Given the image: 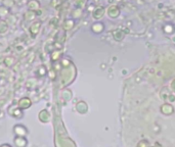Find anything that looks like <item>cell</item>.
I'll list each match as a JSON object with an SVG mask.
<instances>
[{
	"instance_id": "cell-11",
	"label": "cell",
	"mask_w": 175,
	"mask_h": 147,
	"mask_svg": "<svg viewBox=\"0 0 175 147\" xmlns=\"http://www.w3.org/2000/svg\"><path fill=\"white\" fill-rule=\"evenodd\" d=\"M0 20H1V19H0Z\"/></svg>"
},
{
	"instance_id": "cell-10",
	"label": "cell",
	"mask_w": 175,
	"mask_h": 147,
	"mask_svg": "<svg viewBox=\"0 0 175 147\" xmlns=\"http://www.w3.org/2000/svg\"><path fill=\"white\" fill-rule=\"evenodd\" d=\"M58 54H60V52L58 51H53L52 52V54H51V59L52 60H55V59H57V56H58Z\"/></svg>"
},
{
	"instance_id": "cell-4",
	"label": "cell",
	"mask_w": 175,
	"mask_h": 147,
	"mask_svg": "<svg viewBox=\"0 0 175 147\" xmlns=\"http://www.w3.org/2000/svg\"><path fill=\"white\" fill-rule=\"evenodd\" d=\"M32 102L30 100V98H28V97H24V98H21L19 100V103H17V106L20 108H22V109H27L31 106Z\"/></svg>"
},
{
	"instance_id": "cell-6",
	"label": "cell",
	"mask_w": 175,
	"mask_h": 147,
	"mask_svg": "<svg viewBox=\"0 0 175 147\" xmlns=\"http://www.w3.org/2000/svg\"><path fill=\"white\" fill-rule=\"evenodd\" d=\"M8 29H9V23L5 20H0V34L1 35L6 34Z\"/></svg>"
},
{
	"instance_id": "cell-1",
	"label": "cell",
	"mask_w": 175,
	"mask_h": 147,
	"mask_svg": "<svg viewBox=\"0 0 175 147\" xmlns=\"http://www.w3.org/2000/svg\"><path fill=\"white\" fill-rule=\"evenodd\" d=\"M42 27V23L40 20H37V22H34L31 23V26L29 27V32H30V35L32 37H36L38 34H39L40 30H41Z\"/></svg>"
},
{
	"instance_id": "cell-7",
	"label": "cell",
	"mask_w": 175,
	"mask_h": 147,
	"mask_svg": "<svg viewBox=\"0 0 175 147\" xmlns=\"http://www.w3.org/2000/svg\"><path fill=\"white\" fill-rule=\"evenodd\" d=\"M8 13H9V9L6 6H0V17L1 16H6Z\"/></svg>"
},
{
	"instance_id": "cell-8",
	"label": "cell",
	"mask_w": 175,
	"mask_h": 147,
	"mask_svg": "<svg viewBox=\"0 0 175 147\" xmlns=\"http://www.w3.org/2000/svg\"><path fill=\"white\" fill-rule=\"evenodd\" d=\"M13 63H14V58L13 56H8V57H6L4 59V63L6 64V66H13Z\"/></svg>"
},
{
	"instance_id": "cell-2",
	"label": "cell",
	"mask_w": 175,
	"mask_h": 147,
	"mask_svg": "<svg viewBox=\"0 0 175 147\" xmlns=\"http://www.w3.org/2000/svg\"><path fill=\"white\" fill-rule=\"evenodd\" d=\"M8 113H10V116L16 117V119H21L23 117L22 108H20L19 106H14V105H11V106L8 108Z\"/></svg>"
},
{
	"instance_id": "cell-3",
	"label": "cell",
	"mask_w": 175,
	"mask_h": 147,
	"mask_svg": "<svg viewBox=\"0 0 175 147\" xmlns=\"http://www.w3.org/2000/svg\"><path fill=\"white\" fill-rule=\"evenodd\" d=\"M27 7L29 10L35 11L37 13L38 10H40V7H41V4L38 0H30V1L27 3Z\"/></svg>"
},
{
	"instance_id": "cell-9",
	"label": "cell",
	"mask_w": 175,
	"mask_h": 147,
	"mask_svg": "<svg viewBox=\"0 0 175 147\" xmlns=\"http://www.w3.org/2000/svg\"><path fill=\"white\" fill-rule=\"evenodd\" d=\"M38 75L40 76V77H44V76L46 75V69H45V66H41L38 69Z\"/></svg>"
},
{
	"instance_id": "cell-5",
	"label": "cell",
	"mask_w": 175,
	"mask_h": 147,
	"mask_svg": "<svg viewBox=\"0 0 175 147\" xmlns=\"http://www.w3.org/2000/svg\"><path fill=\"white\" fill-rule=\"evenodd\" d=\"M36 16H37V13L29 10V9L24 13V20L26 22H33V20L36 19Z\"/></svg>"
}]
</instances>
